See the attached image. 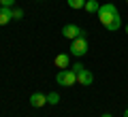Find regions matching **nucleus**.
<instances>
[{
	"instance_id": "39448f33",
	"label": "nucleus",
	"mask_w": 128,
	"mask_h": 117,
	"mask_svg": "<svg viewBox=\"0 0 128 117\" xmlns=\"http://www.w3.org/2000/svg\"><path fill=\"white\" fill-rule=\"evenodd\" d=\"M92 81H94V75L83 66L81 70L77 72V83H79V85H92Z\"/></svg>"
},
{
	"instance_id": "4468645a",
	"label": "nucleus",
	"mask_w": 128,
	"mask_h": 117,
	"mask_svg": "<svg viewBox=\"0 0 128 117\" xmlns=\"http://www.w3.org/2000/svg\"><path fill=\"white\" fill-rule=\"evenodd\" d=\"M81 68H83V64H81V62H77V64H73V68H70V70H73L75 75H77V72L81 70Z\"/></svg>"
},
{
	"instance_id": "ddd939ff",
	"label": "nucleus",
	"mask_w": 128,
	"mask_h": 117,
	"mask_svg": "<svg viewBox=\"0 0 128 117\" xmlns=\"http://www.w3.org/2000/svg\"><path fill=\"white\" fill-rule=\"evenodd\" d=\"M13 4H15V0H0V6H11L13 9Z\"/></svg>"
},
{
	"instance_id": "9d476101",
	"label": "nucleus",
	"mask_w": 128,
	"mask_h": 117,
	"mask_svg": "<svg viewBox=\"0 0 128 117\" xmlns=\"http://www.w3.org/2000/svg\"><path fill=\"white\" fill-rule=\"evenodd\" d=\"M66 4L77 11V9H83V6H86V0H66Z\"/></svg>"
},
{
	"instance_id": "423d86ee",
	"label": "nucleus",
	"mask_w": 128,
	"mask_h": 117,
	"mask_svg": "<svg viewBox=\"0 0 128 117\" xmlns=\"http://www.w3.org/2000/svg\"><path fill=\"white\" fill-rule=\"evenodd\" d=\"M30 104L34 109H41L47 104V94H41V92H34V94L30 96Z\"/></svg>"
},
{
	"instance_id": "2eb2a0df",
	"label": "nucleus",
	"mask_w": 128,
	"mask_h": 117,
	"mask_svg": "<svg viewBox=\"0 0 128 117\" xmlns=\"http://www.w3.org/2000/svg\"><path fill=\"white\" fill-rule=\"evenodd\" d=\"M102 117H113V115H109V113H105V115H102Z\"/></svg>"
},
{
	"instance_id": "20e7f679",
	"label": "nucleus",
	"mask_w": 128,
	"mask_h": 117,
	"mask_svg": "<svg viewBox=\"0 0 128 117\" xmlns=\"http://www.w3.org/2000/svg\"><path fill=\"white\" fill-rule=\"evenodd\" d=\"M62 34L68 38V41H73V38H77V36H81V34H86V32L81 30V28L77 26V23H66V26L62 28Z\"/></svg>"
},
{
	"instance_id": "9b49d317",
	"label": "nucleus",
	"mask_w": 128,
	"mask_h": 117,
	"mask_svg": "<svg viewBox=\"0 0 128 117\" xmlns=\"http://www.w3.org/2000/svg\"><path fill=\"white\" fill-rule=\"evenodd\" d=\"M58 102H60V96L56 94V92H51V94H47V104H54V107H56Z\"/></svg>"
},
{
	"instance_id": "f03ea898",
	"label": "nucleus",
	"mask_w": 128,
	"mask_h": 117,
	"mask_svg": "<svg viewBox=\"0 0 128 117\" xmlns=\"http://www.w3.org/2000/svg\"><path fill=\"white\" fill-rule=\"evenodd\" d=\"M70 51H73V55H77V58H81V55H86L88 51H90V43H88L86 34H81V36H77V38L70 41Z\"/></svg>"
},
{
	"instance_id": "7ed1b4c3",
	"label": "nucleus",
	"mask_w": 128,
	"mask_h": 117,
	"mask_svg": "<svg viewBox=\"0 0 128 117\" xmlns=\"http://www.w3.org/2000/svg\"><path fill=\"white\" fill-rule=\"evenodd\" d=\"M56 81H58V85H62V87H73L75 83H77V75H75L70 68H64V70H58Z\"/></svg>"
},
{
	"instance_id": "f3484780",
	"label": "nucleus",
	"mask_w": 128,
	"mask_h": 117,
	"mask_svg": "<svg viewBox=\"0 0 128 117\" xmlns=\"http://www.w3.org/2000/svg\"><path fill=\"white\" fill-rule=\"evenodd\" d=\"M126 34H128V23H126Z\"/></svg>"
},
{
	"instance_id": "dca6fc26",
	"label": "nucleus",
	"mask_w": 128,
	"mask_h": 117,
	"mask_svg": "<svg viewBox=\"0 0 128 117\" xmlns=\"http://www.w3.org/2000/svg\"><path fill=\"white\" fill-rule=\"evenodd\" d=\"M124 117H128V109H126V111H124Z\"/></svg>"
},
{
	"instance_id": "a211bd4d",
	"label": "nucleus",
	"mask_w": 128,
	"mask_h": 117,
	"mask_svg": "<svg viewBox=\"0 0 128 117\" xmlns=\"http://www.w3.org/2000/svg\"><path fill=\"white\" fill-rule=\"evenodd\" d=\"M126 4H128V0H126Z\"/></svg>"
},
{
	"instance_id": "f8f14e48",
	"label": "nucleus",
	"mask_w": 128,
	"mask_h": 117,
	"mask_svg": "<svg viewBox=\"0 0 128 117\" xmlns=\"http://www.w3.org/2000/svg\"><path fill=\"white\" fill-rule=\"evenodd\" d=\"M13 19L15 21H22L24 19V11L22 9H13Z\"/></svg>"
},
{
	"instance_id": "0eeeda50",
	"label": "nucleus",
	"mask_w": 128,
	"mask_h": 117,
	"mask_svg": "<svg viewBox=\"0 0 128 117\" xmlns=\"http://www.w3.org/2000/svg\"><path fill=\"white\" fill-rule=\"evenodd\" d=\"M56 68H60V70H64V68H70V55L68 53H58L54 60Z\"/></svg>"
},
{
	"instance_id": "6e6552de",
	"label": "nucleus",
	"mask_w": 128,
	"mask_h": 117,
	"mask_svg": "<svg viewBox=\"0 0 128 117\" xmlns=\"http://www.w3.org/2000/svg\"><path fill=\"white\" fill-rule=\"evenodd\" d=\"M13 21V9L11 6H0V26H6Z\"/></svg>"
},
{
	"instance_id": "1a4fd4ad",
	"label": "nucleus",
	"mask_w": 128,
	"mask_h": 117,
	"mask_svg": "<svg viewBox=\"0 0 128 117\" xmlns=\"http://www.w3.org/2000/svg\"><path fill=\"white\" fill-rule=\"evenodd\" d=\"M83 9L88 11V13H98L100 11V2L98 0H86V6Z\"/></svg>"
},
{
	"instance_id": "f257e3e1",
	"label": "nucleus",
	"mask_w": 128,
	"mask_h": 117,
	"mask_svg": "<svg viewBox=\"0 0 128 117\" xmlns=\"http://www.w3.org/2000/svg\"><path fill=\"white\" fill-rule=\"evenodd\" d=\"M98 19H100V23L107 28V30L115 32L122 28V17H120V11L118 6L113 4V2H107V4H100V11H98Z\"/></svg>"
}]
</instances>
